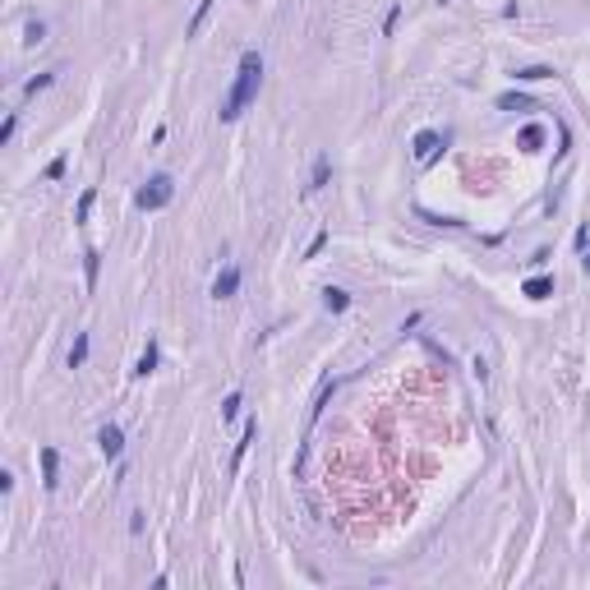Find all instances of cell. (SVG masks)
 I'll use <instances>...</instances> for the list:
<instances>
[{
  "mask_svg": "<svg viewBox=\"0 0 590 590\" xmlns=\"http://www.w3.org/2000/svg\"><path fill=\"white\" fill-rule=\"evenodd\" d=\"M65 167H69V157H56V162L46 167V180H60V176H65Z\"/></svg>",
  "mask_w": 590,
  "mask_h": 590,
  "instance_id": "484cf974",
  "label": "cell"
},
{
  "mask_svg": "<svg viewBox=\"0 0 590 590\" xmlns=\"http://www.w3.org/2000/svg\"><path fill=\"white\" fill-rule=\"evenodd\" d=\"M254 443H258V420H249L245 434H240V443H235V452H231V475L245 466V457H249V447H254Z\"/></svg>",
  "mask_w": 590,
  "mask_h": 590,
  "instance_id": "ba28073f",
  "label": "cell"
},
{
  "mask_svg": "<svg viewBox=\"0 0 590 590\" xmlns=\"http://www.w3.org/2000/svg\"><path fill=\"white\" fill-rule=\"evenodd\" d=\"M92 203H97V190H83V194H78V208H74V222H88V212H92Z\"/></svg>",
  "mask_w": 590,
  "mask_h": 590,
  "instance_id": "ffe728a7",
  "label": "cell"
},
{
  "mask_svg": "<svg viewBox=\"0 0 590 590\" xmlns=\"http://www.w3.org/2000/svg\"><path fill=\"white\" fill-rule=\"evenodd\" d=\"M212 5H217V0H199V10H194V19H190V28H185V37H199V33H203V23H208Z\"/></svg>",
  "mask_w": 590,
  "mask_h": 590,
  "instance_id": "9a60e30c",
  "label": "cell"
},
{
  "mask_svg": "<svg viewBox=\"0 0 590 590\" xmlns=\"http://www.w3.org/2000/svg\"><path fill=\"white\" fill-rule=\"evenodd\" d=\"M438 5H447V0H438Z\"/></svg>",
  "mask_w": 590,
  "mask_h": 590,
  "instance_id": "f1b7e54d",
  "label": "cell"
},
{
  "mask_svg": "<svg viewBox=\"0 0 590 590\" xmlns=\"http://www.w3.org/2000/svg\"><path fill=\"white\" fill-rule=\"evenodd\" d=\"M521 295H531V300H549V295H554V277H531L521 286Z\"/></svg>",
  "mask_w": 590,
  "mask_h": 590,
  "instance_id": "4fadbf2b",
  "label": "cell"
},
{
  "mask_svg": "<svg viewBox=\"0 0 590 590\" xmlns=\"http://www.w3.org/2000/svg\"><path fill=\"white\" fill-rule=\"evenodd\" d=\"M37 461H42V489L56 493V489H60V452H56V447H42V452H37Z\"/></svg>",
  "mask_w": 590,
  "mask_h": 590,
  "instance_id": "8992f818",
  "label": "cell"
},
{
  "mask_svg": "<svg viewBox=\"0 0 590 590\" xmlns=\"http://www.w3.org/2000/svg\"><path fill=\"white\" fill-rule=\"evenodd\" d=\"M517 143H521L526 153H540V143H545V129H540V125H526V129L517 134Z\"/></svg>",
  "mask_w": 590,
  "mask_h": 590,
  "instance_id": "e0dca14e",
  "label": "cell"
},
{
  "mask_svg": "<svg viewBox=\"0 0 590 590\" xmlns=\"http://www.w3.org/2000/svg\"><path fill=\"white\" fill-rule=\"evenodd\" d=\"M56 74H60V69H46V74L28 78V83H23V97H37V92H46L51 83H56Z\"/></svg>",
  "mask_w": 590,
  "mask_h": 590,
  "instance_id": "2e32d148",
  "label": "cell"
},
{
  "mask_svg": "<svg viewBox=\"0 0 590 590\" xmlns=\"http://www.w3.org/2000/svg\"><path fill=\"white\" fill-rule=\"evenodd\" d=\"M171 199H176V180H171L167 171H157V176L143 185V190L134 194V208H139V212H162Z\"/></svg>",
  "mask_w": 590,
  "mask_h": 590,
  "instance_id": "7a4b0ae2",
  "label": "cell"
},
{
  "mask_svg": "<svg viewBox=\"0 0 590 590\" xmlns=\"http://www.w3.org/2000/svg\"><path fill=\"white\" fill-rule=\"evenodd\" d=\"M88 346H92V337L78 332L74 346H69V356H65V365H69V369H83V365H88Z\"/></svg>",
  "mask_w": 590,
  "mask_h": 590,
  "instance_id": "7c38bea8",
  "label": "cell"
},
{
  "mask_svg": "<svg viewBox=\"0 0 590 590\" xmlns=\"http://www.w3.org/2000/svg\"><path fill=\"white\" fill-rule=\"evenodd\" d=\"M397 19H401V5H392V10H388V19H383V37H392V33H397Z\"/></svg>",
  "mask_w": 590,
  "mask_h": 590,
  "instance_id": "d4e9b609",
  "label": "cell"
},
{
  "mask_svg": "<svg viewBox=\"0 0 590 590\" xmlns=\"http://www.w3.org/2000/svg\"><path fill=\"white\" fill-rule=\"evenodd\" d=\"M572 245H577V249H586V245H590V226H577V235H572Z\"/></svg>",
  "mask_w": 590,
  "mask_h": 590,
  "instance_id": "4316f807",
  "label": "cell"
},
{
  "mask_svg": "<svg viewBox=\"0 0 590 590\" xmlns=\"http://www.w3.org/2000/svg\"><path fill=\"white\" fill-rule=\"evenodd\" d=\"M443 143H447V134H438V129H420V134L411 139V153H415V162H434Z\"/></svg>",
  "mask_w": 590,
  "mask_h": 590,
  "instance_id": "5b68a950",
  "label": "cell"
},
{
  "mask_svg": "<svg viewBox=\"0 0 590 590\" xmlns=\"http://www.w3.org/2000/svg\"><path fill=\"white\" fill-rule=\"evenodd\" d=\"M97 447H101V457H106V461H120L125 457V429H120V424H101V429H97Z\"/></svg>",
  "mask_w": 590,
  "mask_h": 590,
  "instance_id": "277c9868",
  "label": "cell"
},
{
  "mask_svg": "<svg viewBox=\"0 0 590 590\" xmlns=\"http://www.w3.org/2000/svg\"><path fill=\"white\" fill-rule=\"evenodd\" d=\"M581 267H586V272H590V245L581 249Z\"/></svg>",
  "mask_w": 590,
  "mask_h": 590,
  "instance_id": "83f0119b",
  "label": "cell"
},
{
  "mask_svg": "<svg viewBox=\"0 0 590 590\" xmlns=\"http://www.w3.org/2000/svg\"><path fill=\"white\" fill-rule=\"evenodd\" d=\"M512 78H517V83H540V78H554V69H549V65H521Z\"/></svg>",
  "mask_w": 590,
  "mask_h": 590,
  "instance_id": "d6986e66",
  "label": "cell"
},
{
  "mask_svg": "<svg viewBox=\"0 0 590 590\" xmlns=\"http://www.w3.org/2000/svg\"><path fill=\"white\" fill-rule=\"evenodd\" d=\"M97 277H101V254L88 249V254H83V281H88V290H97Z\"/></svg>",
  "mask_w": 590,
  "mask_h": 590,
  "instance_id": "5bb4252c",
  "label": "cell"
},
{
  "mask_svg": "<svg viewBox=\"0 0 590 590\" xmlns=\"http://www.w3.org/2000/svg\"><path fill=\"white\" fill-rule=\"evenodd\" d=\"M258 88H263V56L258 51H245L240 56V65H235V78H231V88H226V97H222V125H231V120H240V115L249 111V101L258 97Z\"/></svg>",
  "mask_w": 590,
  "mask_h": 590,
  "instance_id": "6da1fadb",
  "label": "cell"
},
{
  "mask_svg": "<svg viewBox=\"0 0 590 590\" xmlns=\"http://www.w3.org/2000/svg\"><path fill=\"white\" fill-rule=\"evenodd\" d=\"M14 129H19V111H10V115H5V125H0V143H10V139H14Z\"/></svg>",
  "mask_w": 590,
  "mask_h": 590,
  "instance_id": "603a6c76",
  "label": "cell"
},
{
  "mask_svg": "<svg viewBox=\"0 0 590 590\" xmlns=\"http://www.w3.org/2000/svg\"><path fill=\"white\" fill-rule=\"evenodd\" d=\"M157 365H162V346H157V337H148L143 356H139V365H134L129 374H134V379H148V374H157Z\"/></svg>",
  "mask_w": 590,
  "mask_h": 590,
  "instance_id": "52a82bcc",
  "label": "cell"
},
{
  "mask_svg": "<svg viewBox=\"0 0 590 590\" xmlns=\"http://www.w3.org/2000/svg\"><path fill=\"white\" fill-rule=\"evenodd\" d=\"M323 245H328V231H318L309 245H304V258H318V254H323Z\"/></svg>",
  "mask_w": 590,
  "mask_h": 590,
  "instance_id": "cb8c5ba5",
  "label": "cell"
},
{
  "mask_svg": "<svg viewBox=\"0 0 590 590\" xmlns=\"http://www.w3.org/2000/svg\"><path fill=\"white\" fill-rule=\"evenodd\" d=\"M531 106H535V101L526 97V92H503V97H498V111H531Z\"/></svg>",
  "mask_w": 590,
  "mask_h": 590,
  "instance_id": "ac0fdd59",
  "label": "cell"
},
{
  "mask_svg": "<svg viewBox=\"0 0 590 590\" xmlns=\"http://www.w3.org/2000/svg\"><path fill=\"white\" fill-rule=\"evenodd\" d=\"M240 277H245V272H240V267H235V263H226L222 272L212 277V290H208V295H212V300H217V304H222V300H231L235 290H240Z\"/></svg>",
  "mask_w": 590,
  "mask_h": 590,
  "instance_id": "3957f363",
  "label": "cell"
},
{
  "mask_svg": "<svg viewBox=\"0 0 590 590\" xmlns=\"http://www.w3.org/2000/svg\"><path fill=\"white\" fill-rule=\"evenodd\" d=\"M323 309H328V314H346V309H351V290L323 286Z\"/></svg>",
  "mask_w": 590,
  "mask_h": 590,
  "instance_id": "30bf717a",
  "label": "cell"
},
{
  "mask_svg": "<svg viewBox=\"0 0 590 590\" xmlns=\"http://www.w3.org/2000/svg\"><path fill=\"white\" fill-rule=\"evenodd\" d=\"M328 176H332V157L318 153V157H314V171H309V194H314V190H323Z\"/></svg>",
  "mask_w": 590,
  "mask_h": 590,
  "instance_id": "8fae6325",
  "label": "cell"
},
{
  "mask_svg": "<svg viewBox=\"0 0 590 590\" xmlns=\"http://www.w3.org/2000/svg\"><path fill=\"white\" fill-rule=\"evenodd\" d=\"M332 392H337V379H328L323 388H318V397H314V406H309V429L323 420V411H328V401H332Z\"/></svg>",
  "mask_w": 590,
  "mask_h": 590,
  "instance_id": "9c48e42d",
  "label": "cell"
},
{
  "mask_svg": "<svg viewBox=\"0 0 590 590\" xmlns=\"http://www.w3.org/2000/svg\"><path fill=\"white\" fill-rule=\"evenodd\" d=\"M42 37H46V23H42V19H28V28H23V42H28V46H37Z\"/></svg>",
  "mask_w": 590,
  "mask_h": 590,
  "instance_id": "7402d4cb",
  "label": "cell"
},
{
  "mask_svg": "<svg viewBox=\"0 0 590 590\" xmlns=\"http://www.w3.org/2000/svg\"><path fill=\"white\" fill-rule=\"evenodd\" d=\"M240 406H245V392H231V397H226V401H222V420H226V424H231V420H235V415H240Z\"/></svg>",
  "mask_w": 590,
  "mask_h": 590,
  "instance_id": "44dd1931",
  "label": "cell"
}]
</instances>
